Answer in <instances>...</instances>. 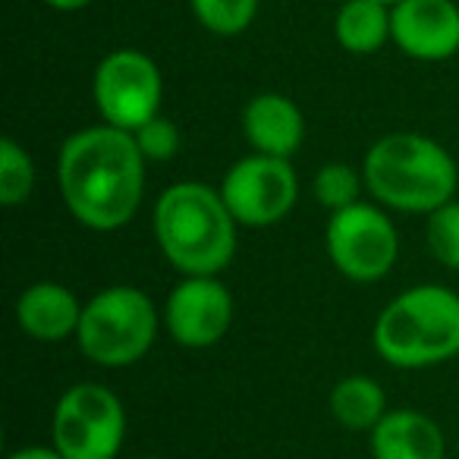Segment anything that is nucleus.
Returning <instances> with one entry per match:
<instances>
[{
  "label": "nucleus",
  "mask_w": 459,
  "mask_h": 459,
  "mask_svg": "<svg viewBox=\"0 0 459 459\" xmlns=\"http://www.w3.org/2000/svg\"><path fill=\"white\" fill-rule=\"evenodd\" d=\"M189 10L204 32L237 39L255 22L258 0H189Z\"/></svg>",
  "instance_id": "18"
},
{
  "label": "nucleus",
  "mask_w": 459,
  "mask_h": 459,
  "mask_svg": "<svg viewBox=\"0 0 459 459\" xmlns=\"http://www.w3.org/2000/svg\"><path fill=\"white\" fill-rule=\"evenodd\" d=\"M167 333L183 350H208L227 337L233 325V293L221 277H183L160 308Z\"/></svg>",
  "instance_id": "10"
},
{
  "label": "nucleus",
  "mask_w": 459,
  "mask_h": 459,
  "mask_svg": "<svg viewBox=\"0 0 459 459\" xmlns=\"http://www.w3.org/2000/svg\"><path fill=\"white\" fill-rule=\"evenodd\" d=\"M126 440V409L98 381L73 384L51 415V444L64 459H117Z\"/></svg>",
  "instance_id": "6"
},
{
  "label": "nucleus",
  "mask_w": 459,
  "mask_h": 459,
  "mask_svg": "<svg viewBox=\"0 0 459 459\" xmlns=\"http://www.w3.org/2000/svg\"><path fill=\"white\" fill-rule=\"evenodd\" d=\"M85 302L57 281H39L16 299V325L35 343H64L76 337Z\"/></svg>",
  "instance_id": "12"
},
{
  "label": "nucleus",
  "mask_w": 459,
  "mask_h": 459,
  "mask_svg": "<svg viewBox=\"0 0 459 459\" xmlns=\"http://www.w3.org/2000/svg\"><path fill=\"white\" fill-rule=\"evenodd\" d=\"M425 243L434 262H440L450 271H459V198H450L446 204L428 214Z\"/></svg>",
  "instance_id": "20"
},
{
  "label": "nucleus",
  "mask_w": 459,
  "mask_h": 459,
  "mask_svg": "<svg viewBox=\"0 0 459 459\" xmlns=\"http://www.w3.org/2000/svg\"><path fill=\"white\" fill-rule=\"evenodd\" d=\"M7 459H64L57 453V446H22V450H13Z\"/></svg>",
  "instance_id": "22"
},
{
  "label": "nucleus",
  "mask_w": 459,
  "mask_h": 459,
  "mask_svg": "<svg viewBox=\"0 0 459 459\" xmlns=\"http://www.w3.org/2000/svg\"><path fill=\"white\" fill-rule=\"evenodd\" d=\"M243 135L255 154L293 158L306 139V117L293 98L262 91L243 108Z\"/></svg>",
  "instance_id": "13"
},
{
  "label": "nucleus",
  "mask_w": 459,
  "mask_h": 459,
  "mask_svg": "<svg viewBox=\"0 0 459 459\" xmlns=\"http://www.w3.org/2000/svg\"><path fill=\"white\" fill-rule=\"evenodd\" d=\"M35 160L13 135L0 139V204L4 208H16V204L29 202L35 192Z\"/></svg>",
  "instance_id": "17"
},
{
  "label": "nucleus",
  "mask_w": 459,
  "mask_h": 459,
  "mask_svg": "<svg viewBox=\"0 0 459 459\" xmlns=\"http://www.w3.org/2000/svg\"><path fill=\"white\" fill-rule=\"evenodd\" d=\"M371 459H444V431L419 409H387L368 431Z\"/></svg>",
  "instance_id": "14"
},
{
  "label": "nucleus",
  "mask_w": 459,
  "mask_h": 459,
  "mask_svg": "<svg viewBox=\"0 0 459 459\" xmlns=\"http://www.w3.org/2000/svg\"><path fill=\"white\" fill-rule=\"evenodd\" d=\"M91 98L101 123L135 133L160 114L164 76L139 48H117L104 54L91 76Z\"/></svg>",
  "instance_id": "8"
},
{
  "label": "nucleus",
  "mask_w": 459,
  "mask_h": 459,
  "mask_svg": "<svg viewBox=\"0 0 459 459\" xmlns=\"http://www.w3.org/2000/svg\"><path fill=\"white\" fill-rule=\"evenodd\" d=\"M362 179L371 198L384 208L431 214L456 195L459 167L431 135L387 133L365 152Z\"/></svg>",
  "instance_id": "3"
},
{
  "label": "nucleus",
  "mask_w": 459,
  "mask_h": 459,
  "mask_svg": "<svg viewBox=\"0 0 459 459\" xmlns=\"http://www.w3.org/2000/svg\"><path fill=\"white\" fill-rule=\"evenodd\" d=\"M365 179L359 170H352L350 164L343 160H331L325 164L312 179V192H315V202L321 204L325 211H340V208H350V204L359 202V192H362Z\"/></svg>",
  "instance_id": "19"
},
{
  "label": "nucleus",
  "mask_w": 459,
  "mask_h": 459,
  "mask_svg": "<svg viewBox=\"0 0 459 459\" xmlns=\"http://www.w3.org/2000/svg\"><path fill=\"white\" fill-rule=\"evenodd\" d=\"M160 321L164 318L145 290L114 283L85 302L76 343L82 356L101 368H129L152 352Z\"/></svg>",
  "instance_id": "5"
},
{
  "label": "nucleus",
  "mask_w": 459,
  "mask_h": 459,
  "mask_svg": "<svg viewBox=\"0 0 459 459\" xmlns=\"http://www.w3.org/2000/svg\"><path fill=\"white\" fill-rule=\"evenodd\" d=\"M333 39L346 54H375L390 41V4L343 0L333 16Z\"/></svg>",
  "instance_id": "15"
},
{
  "label": "nucleus",
  "mask_w": 459,
  "mask_h": 459,
  "mask_svg": "<svg viewBox=\"0 0 459 459\" xmlns=\"http://www.w3.org/2000/svg\"><path fill=\"white\" fill-rule=\"evenodd\" d=\"M135 145H139V152L145 154L148 164H164V160L177 158L179 145H183V135H179L177 123L167 120V117H154V120H148L145 126L135 129Z\"/></svg>",
  "instance_id": "21"
},
{
  "label": "nucleus",
  "mask_w": 459,
  "mask_h": 459,
  "mask_svg": "<svg viewBox=\"0 0 459 459\" xmlns=\"http://www.w3.org/2000/svg\"><path fill=\"white\" fill-rule=\"evenodd\" d=\"M221 195L239 227H271L293 211L299 198V179L290 158L246 154L221 179Z\"/></svg>",
  "instance_id": "9"
},
{
  "label": "nucleus",
  "mask_w": 459,
  "mask_h": 459,
  "mask_svg": "<svg viewBox=\"0 0 459 459\" xmlns=\"http://www.w3.org/2000/svg\"><path fill=\"white\" fill-rule=\"evenodd\" d=\"M145 154L126 129L110 123L76 129L57 154V183L66 211L98 233L126 227L145 198Z\"/></svg>",
  "instance_id": "1"
},
{
  "label": "nucleus",
  "mask_w": 459,
  "mask_h": 459,
  "mask_svg": "<svg viewBox=\"0 0 459 459\" xmlns=\"http://www.w3.org/2000/svg\"><path fill=\"white\" fill-rule=\"evenodd\" d=\"M154 239L183 277H217L237 255V217L221 189L195 179L167 186L154 202Z\"/></svg>",
  "instance_id": "2"
},
{
  "label": "nucleus",
  "mask_w": 459,
  "mask_h": 459,
  "mask_svg": "<svg viewBox=\"0 0 459 459\" xmlns=\"http://www.w3.org/2000/svg\"><path fill=\"white\" fill-rule=\"evenodd\" d=\"M381 4H390V7H394V4H396V0H381Z\"/></svg>",
  "instance_id": "24"
},
{
  "label": "nucleus",
  "mask_w": 459,
  "mask_h": 459,
  "mask_svg": "<svg viewBox=\"0 0 459 459\" xmlns=\"http://www.w3.org/2000/svg\"><path fill=\"white\" fill-rule=\"evenodd\" d=\"M41 4L51 7V10H57V13H79V10L91 7L95 0H41Z\"/></svg>",
  "instance_id": "23"
},
{
  "label": "nucleus",
  "mask_w": 459,
  "mask_h": 459,
  "mask_svg": "<svg viewBox=\"0 0 459 459\" xmlns=\"http://www.w3.org/2000/svg\"><path fill=\"white\" fill-rule=\"evenodd\" d=\"M375 352L403 371L434 368L459 356V293L419 283L381 308L371 331Z\"/></svg>",
  "instance_id": "4"
},
{
  "label": "nucleus",
  "mask_w": 459,
  "mask_h": 459,
  "mask_svg": "<svg viewBox=\"0 0 459 459\" xmlns=\"http://www.w3.org/2000/svg\"><path fill=\"white\" fill-rule=\"evenodd\" d=\"M325 249L346 281L377 283L400 258V237L384 204L356 202L327 217Z\"/></svg>",
  "instance_id": "7"
},
{
  "label": "nucleus",
  "mask_w": 459,
  "mask_h": 459,
  "mask_svg": "<svg viewBox=\"0 0 459 459\" xmlns=\"http://www.w3.org/2000/svg\"><path fill=\"white\" fill-rule=\"evenodd\" d=\"M390 41L406 57L440 64L459 54V7L453 0H396Z\"/></svg>",
  "instance_id": "11"
},
{
  "label": "nucleus",
  "mask_w": 459,
  "mask_h": 459,
  "mask_svg": "<svg viewBox=\"0 0 459 459\" xmlns=\"http://www.w3.org/2000/svg\"><path fill=\"white\" fill-rule=\"evenodd\" d=\"M327 406L346 431H371L387 412V394L375 377L346 375L331 387Z\"/></svg>",
  "instance_id": "16"
},
{
  "label": "nucleus",
  "mask_w": 459,
  "mask_h": 459,
  "mask_svg": "<svg viewBox=\"0 0 459 459\" xmlns=\"http://www.w3.org/2000/svg\"><path fill=\"white\" fill-rule=\"evenodd\" d=\"M139 459H164V456H139Z\"/></svg>",
  "instance_id": "25"
}]
</instances>
